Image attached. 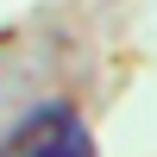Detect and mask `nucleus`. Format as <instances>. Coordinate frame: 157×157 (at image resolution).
I'll list each match as a JSON object with an SVG mask.
<instances>
[{
  "instance_id": "2",
  "label": "nucleus",
  "mask_w": 157,
  "mask_h": 157,
  "mask_svg": "<svg viewBox=\"0 0 157 157\" xmlns=\"http://www.w3.org/2000/svg\"><path fill=\"white\" fill-rule=\"evenodd\" d=\"M19 157H94V138H88V126L69 113V120H63V126H50L44 138H32Z\"/></svg>"
},
{
  "instance_id": "1",
  "label": "nucleus",
  "mask_w": 157,
  "mask_h": 157,
  "mask_svg": "<svg viewBox=\"0 0 157 157\" xmlns=\"http://www.w3.org/2000/svg\"><path fill=\"white\" fill-rule=\"evenodd\" d=\"M69 113H75V107H69V101H38V107H32V113H25V120H19V126H13V132H6V138H0V157H19L25 145H32V138H44V132H50V126H63V120H69Z\"/></svg>"
}]
</instances>
